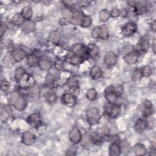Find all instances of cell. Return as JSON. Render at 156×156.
<instances>
[{"instance_id": "6da1fadb", "label": "cell", "mask_w": 156, "mask_h": 156, "mask_svg": "<svg viewBox=\"0 0 156 156\" xmlns=\"http://www.w3.org/2000/svg\"><path fill=\"white\" fill-rule=\"evenodd\" d=\"M87 118L91 125H95L99 123L101 118L99 110L96 107H90L87 111Z\"/></svg>"}, {"instance_id": "7a4b0ae2", "label": "cell", "mask_w": 156, "mask_h": 156, "mask_svg": "<svg viewBox=\"0 0 156 156\" xmlns=\"http://www.w3.org/2000/svg\"><path fill=\"white\" fill-rule=\"evenodd\" d=\"M136 24L132 22H130L124 26L122 30V33L126 37H130L136 32Z\"/></svg>"}, {"instance_id": "3957f363", "label": "cell", "mask_w": 156, "mask_h": 156, "mask_svg": "<svg viewBox=\"0 0 156 156\" xmlns=\"http://www.w3.org/2000/svg\"><path fill=\"white\" fill-rule=\"evenodd\" d=\"M105 96L107 101L110 103H113L115 101L118 96L115 92L114 86H109L106 89Z\"/></svg>"}, {"instance_id": "277c9868", "label": "cell", "mask_w": 156, "mask_h": 156, "mask_svg": "<svg viewBox=\"0 0 156 156\" xmlns=\"http://www.w3.org/2000/svg\"><path fill=\"white\" fill-rule=\"evenodd\" d=\"M62 101L68 107H73L76 103L75 96L72 93H65L62 96Z\"/></svg>"}, {"instance_id": "5b68a950", "label": "cell", "mask_w": 156, "mask_h": 156, "mask_svg": "<svg viewBox=\"0 0 156 156\" xmlns=\"http://www.w3.org/2000/svg\"><path fill=\"white\" fill-rule=\"evenodd\" d=\"M66 61L73 65H78L82 62L83 58L75 54L73 52L68 53L66 57Z\"/></svg>"}, {"instance_id": "8992f818", "label": "cell", "mask_w": 156, "mask_h": 156, "mask_svg": "<svg viewBox=\"0 0 156 156\" xmlns=\"http://www.w3.org/2000/svg\"><path fill=\"white\" fill-rule=\"evenodd\" d=\"M69 136L71 141L75 144L79 143L82 138L81 132L77 127H74V128L70 131Z\"/></svg>"}, {"instance_id": "52a82bcc", "label": "cell", "mask_w": 156, "mask_h": 156, "mask_svg": "<svg viewBox=\"0 0 156 156\" xmlns=\"http://www.w3.org/2000/svg\"><path fill=\"white\" fill-rule=\"evenodd\" d=\"M104 62L107 65L112 66L117 63V56L113 52L109 51L105 55Z\"/></svg>"}, {"instance_id": "ba28073f", "label": "cell", "mask_w": 156, "mask_h": 156, "mask_svg": "<svg viewBox=\"0 0 156 156\" xmlns=\"http://www.w3.org/2000/svg\"><path fill=\"white\" fill-rule=\"evenodd\" d=\"M72 51L73 53L82 57V58H83L86 55H88L87 48H85L82 45L80 44L75 45L72 48Z\"/></svg>"}, {"instance_id": "9c48e42d", "label": "cell", "mask_w": 156, "mask_h": 156, "mask_svg": "<svg viewBox=\"0 0 156 156\" xmlns=\"http://www.w3.org/2000/svg\"><path fill=\"white\" fill-rule=\"evenodd\" d=\"M35 135L31 132L26 131L24 132L22 137V141L24 144L26 145H31L35 141Z\"/></svg>"}, {"instance_id": "30bf717a", "label": "cell", "mask_w": 156, "mask_h": 156, "mask_svg": "<svg viewBox=\"0 0 156 156\" xmlns=\"http://www.w3.org/2000/svg\"><path fill=\"white\" fill-rule=\"evenodd\" d=\"M84 16L82 13V12H81L80 11H77L73 14L72 17L70 20L71 23L73 24H76V25L82 24V23L84 20Z\"/></svg>"}, {"instance_id": "8fae6325", "label": "cell", "mask_w": 156, "mask_h": 156, "mask_svg": "<svg viewBox=\"0 0 156 156\" xmlns=\"http://www.w3.org/2000/svg\"><path fill=\"white\" fill-rule=\"evenodd\" d=\"M12 56L16 62H20L26 56V53L22 49H17L12 52Z\"/></svg>"}, {"instance_id": "7c38bea8", "label": "cell", "mask_w": 156, "mask_h": 156, "mask_svg": "<svg viewBox=\"0 0 156 156\" xmlns=\"http://www.w3.org/2000/svg\"><path fill=\"white\" fill-rule=\"evenodd\" d=\"M27 121L28 123L33 127H38L41 123L40 115L37 113H33V114L29 116L27 118Z\"/></svg>"}, {"instance_id": "4fadbf2b", "label": "cell", "mask_w": 156, "mask_h": 156, "mask_svg": "<svg viewBox=\"0 0 156 156\" xmlns=\"http://www.w3.org/2000/svg\"><path fill=\"white\" fill-rule=\"evenodd\" d=\"M138 59V54L137 52H131L126 54L124 57V60L129 65L134 64Z\"/></svg>"}, {"instance_id": "5bb4252c", "label": "cell", "mask_w": 156, "mask_h": 156, "mask_svg": "<svg viewBox=\"0 0 156 156\" xmlns=\"http://www.w3.org/2000/svg\"><path fill=\"white\" fill-rule=\"evenodd\" d=\"M121 154V147L117 143H112L109 148V154L111 156H118Z\"/></svg>"}, {"instance_id": "9a60e30c", "label": "cell", "mask_w": 156, "mask_h": 156, "mask_svg": "<svg viewBox=\"0 0 156 156\" xmlns=\"http://www.w3.org/2000/svg\"><path fill=\"white\" fill-rule=\"evenodd\" d=\"M120 107L117 105H112L107 110L108 115L112 118L117 117L120 113Z\"/></svg>"}, {"instance_id": "2e32d148", "label": "cell", "mask_w": 156, "mask_h": 156, "mask_svg": "<svg viewBox=\"0 0 156 156\" xmlns=\"http://www.w3.org/2000/svg\"><path fill=\"white\" fill-rule=\"evenodd\" d=\"M103 75L101 68L98 67H93L90 71V76L93 79H98L101 77Z\"/></svg>"}, {"instance_id": "e0dca14e", "label": "cell", "mask_w": 156, "mask_h": 156, "mask_svg": "<svg viewBox=\"0 0 156 156\" xmlns=\"http://www.w3.org/2000/svg\"><path fill=\"white\" fill-rule=\"evenodd\" d=\"M135 130L138 132L144 131L147 127V123L143 119H139L135 123Z\"/></svg>"}, {"instance_id": "ac0fdd59", "label": "cell", "mask_w": 156, "mask_h": 156, "mask_svg": "<svg viewBox=\"0 0 156 156\" xmlns=\"http://www.w3.org/2000/svg\"><path fill=\"white\" fill-rule=\"evenodd\" d=\"M153 113V108L152 104L149 101H145L143 105V114L145 117L150 116Z\"/></svg>"}, {"instance_id": "d6986e66", "label": "cell", "mask_w": 156, "mask_h": 156, "mask_svg": "<svg viewBox=\"0 0 156 156\" xmlns=\"http://www.w3.org/2000/svg\"><path fill=\"white\" fill-rule=\"evenodd\" d=\"M137 51L140 52H145L149 48V43L148 41L146 39L141 40L140 43L137 46Z\"/></svg>"}, {"instance_id": "ffe728a7", "label": "cell", "mask_w": 156, "mask_h": 156, "mask_svg": "<svg viewBox=\"0 0 156 156\" xmlns=\"http://www.w3.org/2000/svg\"><path fill=\"white\" fill-rule=\"evenodd\" d=\"M14 106H15V107L17 110H23L26 106V103L23 97L18 96Z\"/></svg>"}, {"instance_id": "44dd1931", "label": "cell", "mask_w": 156, "mask_h": 156, "mask_svg": "<svg viewBox=\"0 0 156 156\" xmlns=\"http://www.w3.org/2000/svg\"><path fill=\"white\" fill-rule=\"evenodd\" d=\"M134 151L137 155H144L146 153V149L144 145L140 143L137 144L134 147Z\"/></svg>"}, {"instance_id": "7402d4cb", "label": "cell", "mask_w": 156, "mask_h": 156, "mask_svg": "<svg viewBox=\"0 0 156 156\" xmlns=\"http://www.w3.org/2000/svg\"><path fill=\"white\" fill-rule=\"evenodd\" d=\"M61 40V35L57 31H53L50 33L48 37V40L53 44H58Z\"/></svg>"}, {"instance_id": "603a6c76", "label": "cell", "mask_w": 156, "mask_h": 156, "mask_svg": "<svg viewBox=\"0 0 156 156\" xmlns=\"http://www.w3.org/2000/svg\"><path fill=\"white\" fill-rule=\"evenodd\" d=\"M87 52L91 58H95L98 53V48L95 44H90L87 47Z\"/></svg>"}, {"instance_id": "cb8c5ba5", "label": "cell", "mask_w": 156, "mask_h": 156, "mask_svg": "<svg viewBox=\"0 0 156 156\" xmlns=\"http://www.w3.org/2000/svg\"><path fill=\"white\" fill-rule=\"evenodd\" d=\"M21 15L24 19L30 20L33 16V10L31 7L30 6L24 7L22 10Z\"/></svg>"}, {"instance_id": "d4e9b609", "label": "cell", "mask_w": 156, "mask_h": 156, "mask_svg": "<svg viewBox=\"0 0 156 156\" xmlns=\"http://www.w3.org/2000/svg\"><path fill=\"white\" fill-rule=\"evenodd\" d=\"M23 29L26 32H31L35 29V24L31 21H26L23 24Z\"/></svg>"}, {"instance_id": "484cf974", "label": "cell", "mask_w": 156, "mask_h": 156, "mask_svg": "<svg viewBox=\"0 0 156 156\" xmlns=\"http://www.w3.org/2000/svg\"><path fill=\"white\" fill-rule=\"evenodd\" d=\"M38 64L40 68L44 70H48L51 67V62L46 59H41L39 61Z\"/></svg>"}, {"instance_id": "4316f807", "label": "cell", "mask_w": 156, "mask_h": 156, "mask_svg": "<svg viewBox=\"0 0 156 156\" xmlns=\"http://www.w3.org/2000/svg\"><path fill=\"white\" fill-rule=\"evenodd\" d=\"M24 18H23L21 14L17 13L13 17L12 21L13 24L18 26V25H20V24H22L24 23Z\"/></svg>"}, {"instance_id": "83f0119b", "label": "cell", "mask_w": 156, "mask_h": 156, "mask_svg": "<svg viewBox=\"0 0 156 156\" xmlns=\"http://www.w3.org/2000/svg\"><path fill=\"white\" fill-rule=\"evenodd\" d=\"M27 63L28 65L31 67H35L39 63L37 57L34 55H30L28 56L27 58Z\"/></svg>"}, {"instance_id": "f1b7e54d", "label": "cell", "mask_w": 156, "mask_h": 156, "mask_svg": "<svg viewBox=\"0 0 156 156\" xmlns=\"http://www.w3.org/2000/svg\"><path fill=\"white\" fill-rule=\"evenodd\" d=\"M99 16H100V18L101 21H106L110 18V13L108 10L104 9V10H102L100 12V13H99Z\"/></svg>"}, {"instance_id": "f546056e", "label": "cell", "mask_w": 156, "mask_h": 156, "mask_svg": "<svg viewBox=\"0 0 156 156\" xmlns=\"http://www.w3.org/2000/svg\"><path fill=\"white\" fill-rule=\"evenodd\" d=\"M13 61H15V60L13 59L12 56H10L9 55H7L4 58L3 62L4 65L6 67H11L13 65Z\"/></svg>"}, {"instance_id": "4dcf8cb0", "label": "cell", "mask_w": 156, "mask_h": 156, "mask_svg": "<svg viewBox=\"0 0 156 156\" xmlns=\"http://www.w3.org/2000/svg\"><path fill=\"white\" fill-rule=\"evenodd\" d=\"M87 98L90 101H95L97 98V92L95 89H91L87 91Z\"/></svg>"}, {"instance_id": "1f68e13d", "label": "cell", "mask_w": 156, "mask_h": 156, "mask_svg": "<svg viewBox=\"0 0 156 156\" xmlns=\"http://www.w3.org/2000/svg\"><path fill=\"white\" fill-rule=\"evenodd\" d=\"M146 10V7L142 4H137L135 5V12L138 15H141V14L145 13Z\"/></svg>"}, {"instance_id": "d6a6232c", "label": "cell", "mask_w": 156, "mask_h": 156, "mask_svg": "<svg viewBox=\"0 0 156 156\" xmlns=\"http://www.w3.org/2000/svg\"><path fill=\"white\" fill-rule=\"evenodd\" d=\"M100 37H101L102 39H107L108 38L109 33L107 28L106 26H102L100 27Z\"/></svg>"}, {"instance_id": "836d02e7", "label": "cell", "mask_w": 156, "mask_h": 156, "mask_svg": "<svg viewBox=\"0 0 156 156\" xmlns=\"http://www.w3.org/2000/svg\"><path fill=\"white\" fill-rule=\"evenodd\" d=\"M18 98V95L17 92H12L9 94L8 101L10 104L14 105Z\"/></svg>"}, {"instance_id": "e575fe53", "label": "cell", "mask_w": 156, "mask_h": 156, "mask_svg": "<svg viewBox=\"0 0 156 156\" xmlns=\"http://www.w3.org/2000/svg\"><path fill=\"white\" fill-rule=\"evenodd\" d=\"M141 76H142L141 71L140 69H136V70L134 71V73H133L132 78L134 81L138 82V81L140 80V79L141 78Z\"/></svg>"}, {"instance_id": "d590c367", "label": "cell", "mask_w": 156, "mask_h": 156, "mask_svg": "<svg viewBox=\"0 0 156 156\" xmlns=\"http://www.w3.org/2000/svg\"><path fill=\"white\" fill-rule=\"evenodd\" d=\"M46 84L48 86L53 87L55 84V80L54 76L51 74H48L46 79Z\"/></svg>"}, {"instance_id": "8d00e7d4", "label": "cell", "mask_w": 156, "mask_h": 156, "mask_svg": "<svg viewBox=\"0 0 156 156\" xmlns=\"http://www.w3.org/2000/svg\"><path fill=\"white\" fill-rule=\"evenodd\" d=\"M25 73V70L20 67V68H18L16 71V74H15V78L16 79H20L24 74Z\"/></svg>"}, {"instance_id": "74e56055", "label": "cell", "mask_w": 156, "mask_h": 156, "mask_svg": "<svg viewBox=\"0 0 156 156\" xmlns=\"http://www.w3.org/2000/svg\"><path fill=\"white\" fill-rule=\"evenodd\" d=\"M92 24V19L89 16H84L83 21L82 23V26L83 27H89Z\"/></svg>"}, {"instance_id": "f35d334b", "label": "cell", "mask_w": 156, "mask_h": 156, "mask_svg": "<svg viewBox=\"0 0 156 156\" xmlns=\"http://www.w3.org/2000/svg\"><path fill=\"white\" fill-rule=\"evenodd\" d=\"M141 71V73H142V76H149L151 74V69L149 66L144 67L142 70Z\"/></svg>"}, {"instance_id": "ab89813d", "label": "cell", "mask_w": 156, "mask_h": 156, "mask_svg": "<svg viewBox=\"0 0 156 156\" xmlns=\"http://www.w3.org/2000/svg\"><path fill=\"white\" fill-rule=\"evenodd\" d=\"M40 92V88L37 85H34L30 90V93L33 96L37 95Z\"/></svg>"}, {"instance_id": "60d3db41", "label": "cell", "mask_w": 156, "mask_h": 156, "mask_svg": "<svg viewBox=\"0 0 156 156\" xmlns=\"http://www.w3.org/2000/svg\"><path fill=\"white\" fill-rule=\"evenodd\" d=\"M92 141L96 145H99L102 142V138L100 135H95L92 137Z\"/></svg>"}, {"instance_id": "b9f144b4", "label": "cell", "mask_w": 156, "mask_h": 156, "mask_svg": "<svg viewBox=\"0 0 156 156\" xmlns=\"http://www.w3.org/2000/svg\"><path fill=\"white\" fill-rule=\"evenodd\" d=\"M100 27H95L92 32V37L95 39L98 38L100 37Z\"/></svg>"}, {"instance_id": "7bdbcfd3", "label": "cell", "mask_w": 156, "mask_h": 156, "mask_svg": "<svg viewBox=\"0 0 156 156\" xmlns=\"http://www.w3.org/2000/svg\"><path fill=\"white\" fill-rule=\"evenodd\" d=\"M114 86L115 92L117 93V95L118 96H120L122 95L123 92V86H121V85H116V86Z\"/></svg>"}, {"instance_id": "ee69618b", "label": "cell", "mask_w": 156, "mask_h": 156, "mask_svg": "<svg viewBox=\"0 0 156 156\" xmlns=\"http://www.w3.org/2000/svg\"><path fill=\"white\" fill-rule=\"evenodd\" d=\"M47 101L50 103H53L56 100V96L55 94H53V93H51V94H50L48 95L47 96Z\"/></svg>"}, {"instance_id": "f6af8a7d", "label": "cell", "mask_w": 156, "mask_h": 156, "mask_svg": "<svg viewBox=\"0 0 156 156\" xmlns=\"http://www.w3.org/2000/svg\"><path fill=\"white\" fill-rule=\"evenodd\" d=\"M62 13L64 16L66 18H72V16L73 14L69 10H64L63 12H62Z\"/></svg>"}, {"instance_id": "bcb514c9", "label": "cell", "mask_w": 156, "mask_h": 156, "mask_svg": "<svg viewBox=\"0 0 156 156\" xmlns=\"http://www.w3.org/2000/svg\"><path fill=\"white\" fill-rule=\"evenodd\" d=\"M121 14V12L120 10L118 9H113L111 12V13L110 15L113 17H118L120 16Z\"/></svg>"}, {"instance_id": "7dc6e473", "label": "cell", "mask_w": 156, "mask_h": 156, "mask_svg": "<svg viewBox=\"0 0 156 156\" xmlns=\"http://www.w3.org/2000/svg\"><path fill=\"white\" fill-rule=\"evenodd\" d=\"M9 83L8 82H6V81H2V83H1V89L2 90H6L9 89Z\"/></svg>"}, {"instance_id": "c3c4849f", "label": "cell", "mask_w": 156, "mask_h": 156, "mask_svg": "<svg viewBox=\"0 0 156 156\" xmlns=\"http://www.w3.org/2000/svg\"><path fill=\"white\" fill-rule=\"evenodd\" d=\"M55 68H57V69H61L62 67H63V64H62V62L61 61H57L55 62Z\"/></svg>"}, {"instance_id": "681fc988", "label": "cell", "mask_w": 156, "mask_h": 156, "mask_svg": "<svg viewBox=\"0 0 156 156\" xmlns=\"http://www.w3.org/2000/svg\"><path fill=\"white\" fill-rule=\"evenodd\" d=\"M4 31H5V26H4L3 24H2L1 26V37L3 35Z\"/></svg>"}, {"instance_id": "f907efd6", "label": "cell", "mask_w": 156, "mask_h": 156, "mask_svg": "<svg viewBox=\"0 0 156 156\" xmlns=\"http://www.w3.org/2000/svg\"><path fill=\"white\" fill-rule=\"evenodd\" d=\"M151 28L154 31H155V21H153V22L151 23Z\"/></svg>"}, {"instance_id": "816d5d0a", "label": "cell", "mask_w": 156, "mask_h": 156, "mask_svg": "<svg viewBox=\"0 0 156 156\" xmlns=\"http://www.w3.org/2000/svg\"><path fill=\"white\" fill-rule=\"evenodd\" d=\"M155 40H154V41H153V44H152V48H153V51H154V53L155 52Z\"/></svg>"}]
</instances>
